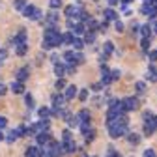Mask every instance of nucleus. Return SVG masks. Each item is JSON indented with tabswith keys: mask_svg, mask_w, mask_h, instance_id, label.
<instances>
[{
	"mask_svg": "<svg viewBox=\"0 0 157 157\" xmlns=\"http://www.w3.org/2000/svg\"><path fill=\"white\" fill-rule=\"evenodd\" d=\"M107 127H109V135L112 136V139L125 136L129 133V118H127V114H122V116H118L116 120L109 122Z\"/></svg>",
	"mask_w": 157,
	"mask_h": 157,
	"instance_id": "nucleus-1",
	"label": "nucleus"
},
{
	"mask_svg": "<svg viewBox=\"0 0 157 157\" xmlns=\"http://www.w3.org/2000/svg\"><path fill=\"white\" fill-rule=\"evenodd\" d=\"M64 60L67 62V66L77 67V66L84 64V54L82 52H77V51H66L64 52Z\"/></svg>",
	"mask_w": 157,
	"mask_h": 157,
	"instance_id": "nucleus-2",
	"label": "nucleus"
},
{
	"mask_svg": "<svg viewBox=\"0 0 157 157\" xmlns=\"http://www.w3.org/2000/svg\"><path fill=\"white\" fill-rule=\"evenodd\" d=\"M23 15L26 19H32V21H37V19H41V10L37 6H32V4H26L25 10H23Z\"/></svg>",
	"mask_w": 157,
	"mask_h": 157,
	"instance_id": "nucleus-3",
	"label": "nucleus"
},
{
	"mask_svg": "<svg viewBox=\"0 0 157 157\" xmlns=\"http://www.w3.org/2000/svg\"><path fill=\"white\" fill-rule=\"evenodd\" d=\"M122 103V109L124 112H129V110H135L136 107H139V99H136L135 95H129V97H124V99H120Z\"/></svg>",
	"mask_w": 157,
	"mask_h": 157,
	"instance_id": "nucleus-4",
	"label": "nucleus"
},
{
	"mask_svg": "<svg viewBox=\"0 0 157 157\" xmlns=\"http://www.w3.org/2000/svg\"><path fill=\"white\" fill-rule=\"evenodd\" d=\"M155 131H157V116L153 114L151 118L144 120V135H146V136H151Z\"/></svg>",
	"mask_w": 157,
	"mask_h": 157,
	"instance_id": "nucleus-5",
	"label": "nucleus"
},
{
	"mask_svg": "<svg viewBox=\"0 0 157 157\" xmlns=\"http://www.w3.org/2000/svg\"><path fill=\"white\" fill-rule=\"evenodd\" d=\"M81 133H82V136H84V140L90 144L94 139H95V129L90 125V124H86V125H81Z\"/></svg>",
	"mask_w": 157,
	"mask_h": 157,
	"instance_id": "nucleus-6",
	"label": "nucleus"
},
{
	"mask_svg": "<svg viewBox=\"0 0 157 157\" xmlns=\"http://www.w3.org/2000/svg\"><path fill=\"white\" fill-rule=\"evenodd\" d=\"M112 82L110 78V67L107 64H101V86H109Z\"/></svg>",
	"mask_w": 157,
	"mask_h": 157,
	"instance_id": "nucleus-7",
	"label": "nucleus"
},
{
	"mask_svg": "<svg viewBox=\"0 0 157 157\" xmlns=\"http://www.w3.org/2000/svg\"><path fill=\"white\" fill-rule=\"evenodd\" d=\"M81 10H82V8H78V6L71 4V6H66L64 15H66L67 19H73V17H75V21H78V13H81Z\"/></svg>",
	"mask_w": 157,
	"mask_h": 157,
	"instance_id": "nucleus-8",
	"label": "nucleus"
},
{
	"mask_svg": "<svg viewBox=\"0 0 157 157\" xmlns=\"http://www.w3.org/2000/svg\"><path fill=\"white\" fill-rule=\"evenodd\" d=\"M77 118H78V125H86V124H90V120H92L88 109H81V110L77 112Z\"/></svg>",
	"mask_w": 157,
	"mask_h": 157,
	"instance_id": "nucleus-9",
	"label": "nucleus"
},
{
	"mask_svg": "<svg viewBox=\"0 0 157 157\" xmlns=\"http://www.w3.org/2000/svg\"><path fill=\"white\" fill-rule=\"evenodd\" d=\"M36 140H37V144L47 146V144L52 140V136H51V133H49V131H41V133H37V135H36Z\"/></svg>",
	"mask_w": 157,
	"mask_h": 157,
	"instance_id": "nucleus-10",
	"label": "nucleus"
},
{
	"mask_svg": "<svg viewBox=\"0 0 157 157\" xmlns=\"http://www.w3.org/2000/svg\"><path fill=\"white\" fill-rule=\"evenodd\" d=\"M11 43H13L15 47H19V45H25V43H26V32H25V30H19V32L15 34V37L11 39Z\"/></svg>",
	"mask_w": 157,
	"mask_h": 157,
	"instance_id": "nucleus-11",
	"label": "nucleus"
},
{
	"mask_svg": "<svg viewBox=\"0 0 157 157\" xmlns=\"http://www.w3.org/2000/svg\"><path fill=\"white\" fill-rule=\"evenodd\" d=\"M78 94V88L75 86V84H69V86H66V92H64V97H66V101H71V99H75V95Z\"/></svg>",
	"mask_w": 157,
	"mask_h": 157,
	"instance_id": "nucleus-12",
	"label": "nucleus"
},
{
	"mask_svg": "<svg viewBox=\"0 0 157 157\" xmlns=\"http://www.w3.org/2000/svg\"><path fill=\"white\" fill-rule=\"evenodd\" d=\"M28 77H30V67L28 66H23L21 69L17 71V82H25Z\"/></svg>",
	"mask_w": 157,
	"mask_h": 157,
	"instance_id": "nucleus-13",
	"label": "nucleus"
},
{
	"mask_svg": "<svg viewBox=\"0 0 157 157\" xmlns=\"http://www.w3.org/2000/svg\"><path fill=\"white\" fill-rule=\"evenodd\" d=\"M103 15H105V21L107 23H110V21H118V13H116V10L114 8H107V10H103Z\"/></svg>",
	"mask_w": 157,
	"mask_h": 157,
	"instance_id": "nucleus-14",
	"label": "nucleus"
},
{
	"mask_svg": "<svg viewBox=\"0 0 157 157\" xmlns=\"http://www.w3.org/2000/svg\"><path fill=\"white\" fill-rule=\"evenodd\" d=\"M84 26H86V30H88V32H94V34H95L97 30H99V21H95L94 17H90L88 21L84 23Z\"/></svg>",
	"mask_w": 157,
	"mask_h": 157,
	"instance_id": "nucleus-15",
	"label": "nucleus"
},
{
	"mask_svg": "<svg viewBox=\"0 0 157 157\" xmlns=\"http://www.w3.org/2000/svg\"><path fill=\"white\" fill-rule=\"evenodd\" d=\"M64 120L67 122L69 127H77V125H78V118H77V114H73V112H69V110H67V114L64 116Z\"/></svg>",
	"mask_w": 157,
	"mask_h": 157,
	"instance_id": "nucleus-16",
	"label": "nucleus"
},
{
	"mask_svg": "<svg viewBox=\"0 0 157 157\" xmlns=\"http://www.w3.org/2000/svg\"><path fill=\"white\" fill-rule=\"evenodd\" d=\"M84 32H86V26H84L82 23H78V21L71 26V34H73V36H77V37L81 36V34H84Z\"/></svg>",
	"mask_w": 157,
	"mask_h": 157,
	"instance_id": "nucleus-17",
	"label": "nucleus"
},
{
	"mask_svg": "<svg viewBox=\"0 0 157 157\" xmlns=\"http://www.w3.org/2000/svg\"><path fill=\"white\" fill-rule=\"evenodd\" d=\"M146 81L157 82V67H155V66H150V67H148V71H146Z\"/></svg>",
	"mask_w": 157,
	"mask_h": 157,
	"instance_id": "nucleus-18",
	"label": "nucleus"
},
{
	"mask_svg": "<svg viewBox=\"0 0 157 157\" xmlns=\"http://www.w3.org/2000/svg\"><path fill=\"white\" fill-rule=\"evenodd\" d=\"M66 69H67V64H54V73H56V77L58 78H64V75H66Z\"/></svg>",
	"mask_w": 157,
	"mask_h": 157,
	"instance_id": "nucleus-19",
	"label": "nucleus"
},
{
	"mask_svg": "<svg viewBox=\"0 0 157 157\" xmlns=\"http://www.w3.org/2000/svg\"><path fill=\"white\" fill-rule=\"evenodd\" d=\"M125 136H127V142H129L131 146L140 144V135H139V133H127Z\"/></svg>",
	"mask_w": 157,
	"mask_h": 157,
	"instance_id": "nucleus-20",
	"label": "nucleus"
},
{
	"mask_svg": "<svg viewBox=\"0 0 157 157\" xmlns=\"http://www.w3.org/2000/svg\"><path fill=\"white\" fill-rule=\"evenodd\" d=\"M71 45H73V49L77 51V52H81L82 51V47H84V41H82V37H73V41H71Z\"/></svg>",
	"mask_w": 157,
	"mask_h": 157,
	"instance_id": "nucleus-21",
	"label": "nucleus"
},
{
	"mask_svg": "<svg viewBox=\"0 0 157 157\" xmlns=\"http://www.w3.org/2000/svg\"><path fill=\"white\" fill-rule=\"evenodd\" d=\"M56 21H58V13L56 11H49L45 15V25H56Z\"/></svg>",
	"mask_w": 157,
	"mask_h": 157,
	"instance_id": "nucleus-22",
	"label": "nucleus"
},
{
	"mask_svg": "<svg viewBox=\"0 0 157 157\" xmlns=\"http://www.w3.org/2000/svg\"><path fill=\"white\" fill-rule=\"evenodd\" d=\"M37 114H39V118H41V120H49V118L52 116V114H51V109H49V107H41V109L37 110Z\"/></svg>",
	"mask_w": 157,
	"mask_h": 157,
	"instance_id": "nucleus-23",
	"label": "nucleus"
},
{
	"mask_svg": "<svg viewBox=\"0 0 157 157\" xmlns=\"http://www.w3.org/2000/svg\"><path fill=\"white\" fill-rule=\"evenodd\" d=\"M140 34H142V37H151V25H140V30H139Z\"/></svg>",
	"mask_w": 157,
	"mask_h": 157,
	"instance_id": "nucleus-24",
	"label": "nucleus"
},
{
	"mask_svg": "<svg viewBox=\"0 0 157 157\" xmlns=\"http://www.w3.org/2000/svg\"><path fill=\"white\" fill-rule=\"evenodd\" d=\"M73 34L71 32H64L62 34V45H71V41H73Z\"/></svg>",
	"mask_w": 157,
	"mask_h": 157,
	"instance_id": "nucleus-25",
	"label": "nucleus"
},
{
	"mask_svg": "<svg viewBox=\"0 0 157 157\" xmlns=\"http://www.w3.org/2000/svg\"><path fill=\"white\" fill-rule=\"evenodd\" d=\"M11 92L13 94H25V84L23 82H13L11 84Z\"/></svg>",
	"mask_w": 157,
	"mask_h": 157,
	"instance_id": "nucleus-26",
	"label": "nucleus"
},
{
	"mask_svg": "<svg viewBox=\"0 0 157 157\" xmlns=\"http://www.w3.org/2000/svg\"><path fill=\"white\" fill-rule=\"evenodd\" d=\"M112 52H114V43L112 41H105L103 43V54H109L110 56Z\"/></svg>",
	"mask_w": 157,
	"mask_h": 157,
	"instance_id": "nucleus-27",
	"label": "nucleus"
},
{
	"mask_svg": "<svg viewBox=\"0 0 157 157\" xmlns=\"http://www.w3.org/2000/svg\"><path fill=\"white\" fill-rule=\"evenodd\" d=\"M49 6H51L52 11H56V10H60L64 6V2H62V0H49Z\"/></svg>",
	"mask_w": 157,
	"mask_h": 157,
	"instance_id": "nucleus-28",
	"label": "nucleus"
},
{
	"mask_svg": "<svg viewBox=\"0 0 157 157\" xmlns=\"http://www.w3.org/2000/svg\"><path fill=\"white\" fill-rule=\"evenodd\" d=\"M25 103H26L28 109H34V107H36V101H34V95H32V94H26V95H25Z\"/></svg>",
	"mask_w": 157,
	"mask_h": 157,
	"instance_id": "nucleus-29",
	"label": "nucleus"
},
{
	"mask_svg": "<svg viewBox=\"0 0 157 157\" xmlns=\"http://www.w3.org/2000/svg\"><path fill=\"white\" fill-rule=\"evenodd\" d=\"M19 136H21V135H19V131H17V129H13V131H10V133H8L6 139H8V142H15Z\"/></svg>",
	"mask_w": 157,
	"mask_h": 157,
	"instance_id": "nucleus-30",
	"label": "nucleus"
},
{
	"mask_svg": "<svg viewBox=\"0 0 157 157\" xmlns=\"http://www.w3.org/2000/svg\"><path fill=\"white\" fill-rule=\"evenodd\" d=\"M28 52V45L25 43V45H19V47H15V54H19V56H25Z\"/></svg>",
	"mask_w": 157,
	"mask_h": 157,
	"instance_id": "nucleus-31",
	"label": "nucleus"
},
{
	"mask_svg": "<svg viewBox=\"0 0 157 157\" xmlns=\"http://www.w3.org/2000/svg\"><path fill=\"white\" fill-rule=\"evenodd\" d=\"M26 157H39V150H37L36 146L26 148Z\"/></svg>",
	"mask_w": 157,
	"mask_h": 157,
	"instance_id": "nucleus-32",
	"label": "nucleus"
},
{
	"mask_svg": "<svg viewBox=\"0 0 157 157\" xmlns=\"http://www.w3.org/2000/svg\"><path fill=\"white\" fill-rule=\"evenodd\" d=\"M150 45H151V37H142L140 49H142V51H150Z\"/></svg>",
	"mask_w": 157,
	"mask_h": 157,
	"instance_id": "nucleus-33",
	"label": "nucleus"
},
{
	"mask_svg": "<svg viewBox=\"0 0 157 157\" xmlns=\"http://www.w3.org/2000/svg\"><path fill=\"white\" fill-rule=\"evenodd\" d=\"M82 41H84V45H86V43H94V41H95V34H94V32H86V36H84Z\"/></svg>",
	"mask_w": 157,
	"mask_h": 157,
	"instance_id": "nucleus-34",
	"label": "nucleus"
},
{
	"mask_svg": "<svg viewBox=\"0 0 157 157\" xmlns=\"http://www.w3.org/2000/svg\"><path fill=\"white\" fill-rule=\"evenodd\" d=\"M77 97H78V101H88V90H86V88H84V90H78Z\"/></svg>",
	"mask_w": 157,
	"mask_h": 157,
	"instance_id": "nucleus-35",
	"label": "nucleus"
},
{
	"mask_svg": "<svg viewBox=\"0 0 157 157\" xmlns=\"http://www.w3.org/2000/svg\"><path fill=\"white\" fill-rule=\"evenodd\" d=\"M25 6H26V0H15V2H13V8L15 10H25Z\"/></svg>",
	"mask_w": 157,
	"mask_h": 157,
	"instance_id": "nucleus-36",
	"label": "nucleus"
},
{
	"mask_svg": "<svg viewBox=\"0 0 157 157\" xmlns=\"http://www.w3.org/2000/svg\"><path fill=\"white\" fill-rule=\"evenodd\" d=\"M135 90L139 92V94H142V92L146 90V82H144V81H139V82H135Z\"/></svg>",
	"mask_w": 157,
	"mask_h": 157,
	"instance_id": "nucleus-37",
	"label": "nucleus"
},
{
	"mask_svg": "<svg viewBox=\"0 0 157 157\" xmlns=\"http://www.w3.org/2000/svg\"><path fill=\"white\" fill-rule=\"evenodd\" d=\"M120 77H122V71H120V69H110V78H112V82L118 81Z\"/></svg>",
	"mask_w": 157,
	"mask_h": 157,
	"instance_id": "nucleus-38",
	"label": "nucleus"
},
{
	"mask_svg": "<svg viewBox=\"0 0 157 157\" xmlns=\"http://www.w3.org/2000/svg\"><path fill=\"white\" fill-rule=\"evenodd\" d=\"M54 86H56V90H60V92H62V90H66V81H64V78H58Z\"/></svg>",
	"mask_w": 157,
	"mask_h": 157,
	"instance_id": "nucleus-39",
	"label": "nucleus"
},
{
	"mask_svg": "<svg viewBox=\"0 0 157 157\" xmlns=\"http://www.w3.org/2000/svg\"><path fill=\"white\" fill-rule=\"evenodd\" d=\"M114 28H116L118 32H124V30H125V25L120 21V19H118V21H114Z\"/></svg>",
	"mask_w": 157,
	"mask_h": 157,
	"instance_id": "nucleus-40",
	"label": "nucleus"
},
{
	"mask_svg": "<svg viewBox=\"0 0 157 157\" xmlns=\"http://www.w3.org/2000/svg\"><path fill=\"white\" fill-rule=\"evenodd\" d=\"M148 58H150L151 64H155L157 62V51H148Z\"/></svg>",
	"mask_w": 157,
	"mask_h": 157,
	"instance_id": "nucleus-41",
	"label": "nucleus"
},
{
	"mask_svg": "<svg viewBox=\"0 0 157 157\" xmlns=\"http://www.w3.org/2000/svg\"><path fill=\"white\" fill-rule=\"evenodd\" d=\"M142 157H157V153L151 150V148H148V150H144V153H142Z\"/></svg>",
	"mask_w": 157,
	"mask_h": 157,
	"instance_id": "nucleus-42",
	"label": "nucleus"
},
{
	"mask_svg": "<svg viewBox=\"0 0 157 157\" xmlns=\"http://www.w3.org/2000/svg\"><path fill=\"white\" fill-rule=\"evenodd\" d=\"M66 140H71V131H69V129H66V131L62 133V142H66Z\"/></svg>",
	"mask_w": 157,
	"mask_h": 157,
	"instance_id": "nucleus-43",
	"label": "nucleus"
},
{
	"mask_svg": "<svg viewBox=\"0 0 157 157\" xmlns=\"http://www.w3.org/2000/svg\"><path fill=\"white\" fill-rule=\"evenodd\" d=\"M103 86H101V82H94V84H90V90L92 92H99Z\"/></svg>",
	"mask_w": 157,
	"mask_h": 157,
	"instance_id": "nucleus-44",
	"label": "nucleus"
},
{
	"mask_svg": "<svg viewBox=\"0 0 157 157\" xmlns=\"http://www.w3.org/2000/svg\"><path fill=\"white\" fill-rule=\"evenodd\" d=\"M131 30H133V32L136 34V32L140 30V23H136V21H135V23H131Z\"/></svg>",
	"mask_w": 157,
	"mask_h": 157,
	"instance_id": "nucleus-45",
	"label": "nucleus"
},
{
	"mask_svg": "<svg viewBox=\"0 0 157 157\" xmlns=\"http://www.w3.org/2000/svg\"><path fill=\"white\" fill-rule=\"evenodd\" d=\"M6 125H8V120H6L4 116H0V129H4Z\"/></svg>",
	"mask_w": 157,
	"mask_h": 157,
	"instance_id": "nucleus-46",
	"label": "nucleus"
},
{
	"mask_svg": "<svg viewBox=\"0 0 157 157\" xmlns=\"http://www.w3.org/2000/svg\"><path fill=\"white\" fill-rule=\"evenodd\" d=\"M107 28H109V23H107V21H103V23H99V30H101V32H105Z\"/></svg>",
	"mask_w": 157,
	"mask_h": 157,
	"instance_id": "nucleus-47",
	"label": "nucleus"
},
{
	"mask_svg": "<svg viewBox=\"0 0 157 157\" xmlns=\"http://www.w3.org/2000/svg\"><path fill=\"white\" fill-rule=\"evenodd\" d=\"M122 11H124V15H131V8L129 6H122Z\"/></svg>",
	"mask_w": 157,
	"mask_h": 157,
	"instance_id": "nucleus-48",
	"label": "nucleus"
},
{
	"mask_svg": "<svg viewBox=\"0 0 157 157\" xmlns=\"http://www.w3.org/2000/svg\"><path fill=\"white\" fill-rule=\"evenodd\" d=\"M144 4H148V6H155V4H157V0H144Z\"/></svg>",
	"mask_w": 157,
	"mask_h": 157,
	"instance_id": "nucleus-49",
	"label": "nucleus"
},
{
	"mask_svg": "<svg viewBox=\"0 0 157 157\" xmlns=\"http://www.w3.org/2000/svg\"><path fill=\"white\" fill-rule=\"evenodd\" d=\"M4 94H6V86L0 82V95H4Z\"/></svg>",
	"mask_w": 157,
	"mask_h": 157,
	"instance_id": "nucleus-50",
	"label": "nucleus"
},
{
	"mask_svg": "<svg viewBox=\"0 0 157 157\" xmlns=\"http://www.w3.org/2000/svg\"><path fill=\"white\" fill-rule=\"evenodd\" d=\"M151 32H153V34H157V21L151 25Z\"/></svg>",
	"mask_w": 157,
	"mask_h": 157,
	"instance_id": "nucleus-51",
	"label": "nucleus"
},
{
	"mask_svg": "<svg viewBox=\"0 0 157 157\" xmlns=\"http://www.w3.org/2000/svg\"><path fill=\"white\" fill-rule=\"evenodd\" d=\"M118 2H120V0H109V4H110V8H112L114 4H118Z\"/></svg>",
	"mask_w": 157,
	"mask_h": 157,
	"instance_id": "nucleus-52",
	"label": "nucleus"
},
{
	"mask_svg": "<svg viewBox=\"0 0 157 157\" xmlns=\"http://www.w3.org/2000/svg\"><path fill=\"white\" fill-rule=\"evenodd\" d=\"M0 140H4V131L0 129Z\"/></svg>",
	"mask_w": 157,
	"mask_h": 157,
	"instance_id": "nucleus-53",
	"label": "nucleus"
}]
</instances>
